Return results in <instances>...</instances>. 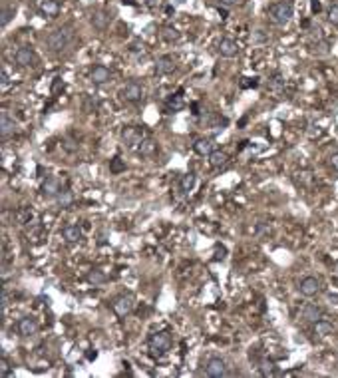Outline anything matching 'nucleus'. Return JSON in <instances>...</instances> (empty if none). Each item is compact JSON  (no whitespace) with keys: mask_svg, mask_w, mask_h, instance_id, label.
<instances>
[{"mask_svg":"<svg viewBox=\"0 0 338 378\" xmlns=\"http://www.w3.org/2000/svg\"><path fill=\"white\" fill-rule=\"evenodd\" d=\"M301 316H303V321L306 323H316L319 319H322V309L319 305H312V303H308L303 307V311H301Z\"/></svg>","mask_w":338,"mask_h":378,"instance_id":"14","label":"nucleus"},{"mask_svg":"<svg viewBox=\"0 0 338 378\" xmlns=\"http://www.w3.org/2000/svg\"><path fill=\"white\" fill-rule=\"evenodd\" d=\"M6 307H8V293L2 291V311H6Z\"/></svg>","mask_w":338,"mask_h":378,"instance_id":"36","label":"nucleus"},{"mask_svg":"<svg viewBox=\"0 0 338 378\" xmlns=\"http://www.w3.org/2000/svg\"><path fill=\"white\" fill-rule=\"evenodd\" d=\"M219 2H221V4H225V6H233L237 0H219Z\"/></svg>","mask_w":338,"mask_h":378,"instance_id":"38","label":"nucleus"},{"mask_svg":"<svg viewBox=\"0 0 338 378\" xmlns=\"http://www.w3.org/2000/svg\"><path fill=\"white\" fill-rule=\"evenodd\" d=\"M88 283H92L94 287H96V285H102V283H106V275H104V271H100V269L90 271V273H88Z\"/></svg>","mask_w":338,"mask_h":378,"instance_id":"26","label":"nucleus"},{"mask_svg":"<svg viewBox=\"0 0 338 378\" xmlns=\"http://www.w3.org/2000/svg\"><path fill=\"white\" fill-rule=\"evenodd\" d=\"M62 237L68 243H78V241H82L84 233H82V227H78V225H66L62 229Z\"/></svg>","mask_w":338,"mask_h":378,"instance_id":"18","label":"nucleus"},{"mask_svg":"<svg viewBox=\"0 0 338 378\" xmlns=\"http://www.w3.org/2000/svg\"><path fill=\"white\" fill-rule=\"evenodd\" d=\"M133 307H135V299L131 295H120L113 299L112 303V311L115 312V316H120V319H126L131 314L133 311Z\"/></svg>","mask_w":338,"mask_h":378,"instance_id":"3","label":"nucleus"},{"mask_svg":"<svg viewBox=\"0 0 338 378\" xmlns=\"http://www.w3.org/2000/svg\"><path fill=\"white\" fill-rule=\"evenodd\" d=\"M167 106L173 108V110H181V108H183V98H181V94H175L173 98H169Z\"/></svg>","mask_w":338,"mask_h":378,"instance_id":"29","label":"nucleus"},{"mask_svg":"<svg viewBox=\"0 0 338 378\" xmlns=\"http://www.w3.org/2000/svg\"><path fill=\"white\" fill-rule=\"evenodd\" d=\"M332 330H334V323L328 319H319L314 323V334H319V336H328Z\"/></svg>","mask_w":338,"mask_h":378,"instance_id":"21","label":"nucleus"},{"mask_svg":"<svg viewBox=\"0 0 338 378\" xmlns=\"http://www.w3.org/2000/svg\"><path fill=\"white\" fill-rule=\"evenodd\" d=\"M147 345L153 352H167L171 348V336H169V332H153L149 336Z\"/></svg>","mask_w":338,"mask_h":378,"instance_id":"4","label":"nucleus"},{"mask_svg":"<svg viewBox=\"0 0 338 378\" xmlns=\"http://www.w3.org/2000/svg\"><path fill=\"white\" fill-rule=\"evenodd\" d=\"M205 374L211 378H221L227 374V364L225 361H221V359H217V356H213L207 361L205 364Z\"/></svg>","mask_w":338,"mask_h":378,"instance_id":"6","label":"nucleus"},{"mask_svg":"<svg viewBox=\"0 0 338 378\" xmlns=\"http://www.w3.org/2000/svg\"><path fill=\"white\" fill-rule=\"evenodd\" d=\"M145 4H149V6H153V4H157V0H144Z\"/></svg>","mask_w":338,"mask_h":378,"instance_id":"40","label":"nucleus"},{"mask_svg":"<svg viewBox=\"0 0 338 378\" xmlns=\"http://www.w3.org/2000/svg\"><path fill=\"white\" fill-rule=\"evenodd\" d=\"M122 2H124V4H128V6H135V4H137L135 0H122Z\"/></svg>","mask_w":338,"mask_h":378,"instance_id":"39","label":"nucleus"},{"mask_svg":"<svg viewBox=\"0 0 338 378\" xmlns=\"http://www.w3.org/2000/svg\"><path fill=\"white\" fill-rule=\"evenodd\" d=\"M219 14H221V18H227V10H221V8H219Z\"/></svg>","mask_w":338,"mask_h":378,"instance_id":"41","label":"nucleus"},{"mask_svg":"<svg viewBox=\"0 0 338 378\" xmlns=\"http://www.w3.org/2000/svg\"><path fill=\"white\" fill-rule=\"evenodd\" d=\"M0 376H10V368H8V362L4 356L0 359Z\"/></svg>","mask_w":338,"mask_h":378,"instance_id":"32","label":"nucleus"},{"mask_svg":"<svg viewBox=\"0 0 338 378\" xmlns=\"http://www.w3.org/2000/svg\"><path fill=\"white\" fill-rule=\"evenodd\" d=\"M175 60L171 58V56H161L157 58V62H155V74H171V72H175Z\"/></svg>","mask_w":338,"mask_h":378,"instance_id":"15","label":"nucleus"},{"mask_svg":"<svg viewBox=\"0 0 338 378\" xmlns=\"http://www.w3.org/2000/svg\"><path fill=\"white\" fill-rule=\"evenodd\" d=\"M253 40H255V42H263V40H267V36L263 34V30H257V32L253 34Z\"/></svg>","mask_w":338,"mask_h":378,"instance_id":"35","label":"nucleus"},{"mask_svg":"<svg viewBox=\"0 0 338 378\" xmlns=\"http://www.w3.org/2000/svg\"><path fill=\"white\" fill-rule=\"evenodd\" d=\"M328 165H330L334 171H338V149H334V151L330 153V157H328Z\"/></svg>","mask_w":338,"mask_h":378,"instance_id":"33","label":"nucleus"},{"mask_svg":"<svg viewBox=\"0 0 338 378\" xmlns=\"http://www.w3.org/2000/svg\"><path fill=\"white\" fill-rule=\"evenodd\" d=\"M14 130H16L14 120L8 115V112H2L0 114V135H2V140H6L10 133H14Z\"/></svg>","mask_w":338,"mask_h":378,"instance_id":"16","label":"nucleus"},{"mask_svg":"<svg viewBox=\"0 0 338 378\" xmlns=\"http://www.w3.org/2000/svg\"><path fill=\"white\" fill-rule=\"evenodd\" d=\"M16 329L20 336H32V334L38 332V323L34 321L32 316H24V319L18 321Z\"/></svg>","mask_w":338,"mask_h":378,"instance_id":"11","label":"nucleus"},{"mask_svg":"<svg viewBox=\"0 0 338 378\" xmlns=\"http://www.w3.org/2000/svg\"><path fill=\"white\" fill-rule=\"evenodd\" d=\"M269 14H271V20L279 26H285L289 24L290 18H292V4L287 2V0H281V2H274L273 6L269 8Z\"/></svg>","mask_w":338,"mask_h":378,"instance_id":"2","label":"nucleus"},{"mask_svg":"<svg viewBox=\"0 0 338 378\" xmlns=\"http://www.w3.org/2000/svg\"><path fill=\"white\" fill-rule=\"evenodd\" d=\"M90 20H92V26H94L96 30H106V28L110 26V22H112V14L106 12V10H96Z\"/></svg>","mask_w":338,"mask_h":378,"instance_id":"13","label":"nucleus"},{"mask_svg":"<svg viewBox=\"0 0 338 378\" xmlns=\"http://www.w3.org/2000/svg\"><path fill=\"white\" fill-rule=\"evenodd\" d=\"M261 368H263V374H265V376H273L274 374V364H271V362H269V364L265 362Z\"/></svg>","mask_w":338,"mask_h":378,"instance_id":"34","label":"nucleus"},{"mask_svg":"<svg viewBox=\"0 0 338 378\" xmlns=\"http://www.w3.org/2000/svg\"><path fill=\"white\" fill-rule=\"evenodd\" d=\"M140 151H142V155H151V153L157 151V144L153 140H144L140 144Z\"/></svg>","mask_w":338,"mask_h":378,"instance_id":"25","label":"nucleus"},{"mask_svg":"<svg viewBox=\"0 0 338 378\" xmlns=\"http://www.w3.org/2000/svg\"><path fill=\"white\" fill-rule=\"evenodd\" d=\"M90 78H92V82L94 84H106V82H110V78H112V72H110V68H106V66H96L94 70H92V74H90Z\"/></svg>","mask_w":338,"mask_h":378,"instance_id":"17","label":"nucleus"},{"mask_svg":"<svg viewBox=\"0 0 338 378\" xmlns=\"http://www.w3.org/2000/svg\"><path fill=\"white\" fill-rule=\"evenodd\" d=\"M193 149L195 153H199V155H209L213 151V142L211 140H197L193 144Z\"/></svg>","mask_w":338,"mask_h":378,"instance_id":"22","label":"nucleus"},{"mask_svg":"<svg viewBox=\"0 0 338 378\" xmlns=\"http://www.w3.org/2000/svg\"><path fill=\"white\" fill-rule=\"evenodd\" d=\"M110 169H112L113 173H120L122 169H126V165L122 164V157H113L112 165H110Z\"/></svg>","mask_w":338,"mask_h":378,"instance_id":"31","label":"nucleus"},{"mask_svg":"<svg viewBox=\"0 0 338 378\" xmlns=\"http://www.w3.org/2000/svg\"><path fill=\"white\" fill-rule=\"evenodd\" d=\"M122 98L126 100V102H140V100L144 98V88L140 86L137 82H129L124 90H122Z\"/></svg>","mask_w":338,"mask_h":378,"instance_id":"8","label":"nucleus"},{"mask_svg":"<svg viewBox=\"0 0 338 378\" xmlns=\"http://www.w3.org/2000/svg\"><path fill=\"white\" fill-rule=\"evenodd\" d=\"M179 187H181V191L183 193H189L191 189L195 187V175L193 173H187V175H183L181 181H179Z\"/></svg>","mask_w":338,"mask_h":378,"instance_id":"24","label":"nucleus"},{"mask_svg":"<svg viewBox=\"0 0 338 378\" xmlns=\"http://www.w3.org/2000/svg\"><path fill=\"white\" fill-rule=\"evenodd\" d=\"M70 42H72L70 28H58V30L50 32L48 38H46V44H48V48L52 52H62V50H66L70 46Z\"/></svg>","mask_w":338,"mask_h":378,"instance_id":"1","label":"nucleus"},{"mask_svg":"<svg viewBox=\"0 0 338 378\" xmlns=\"http://www.w3.org/2000/svg\"><path fill=\"white\" fill-rule=\"evenodd\" d=\"M321 281L316 279V277H305V279L299 283V291H301V295L305 296H316L321 293Z\"/></svg>","mask_w":338,"mask_h":378,"instance_id":"7","label":"nucleus"},{"mask_svg":"<svg viewBox=\"0 0 338 378\" xmlns=\"http://www.w3.org/2000/svg\"><path fill=\"white\" fill-rule=\"evenodd\" d=\"M207 157H209V165L211 167H215V169L225 167L227 162H229V155H227L225 151H221V149H213Z\"/></svg>","mask_w":338,"mask_h":378,"instance_id":"19","label":"nucleus"},{"mask_svg":"<svg viewBox=\"0 0 338 378\" xmlns=\"http://www.w3.org/2000/svg\"><path fill=\"white\" fill-rule=\"evenodd\" d=\"M62 191V185H60V180L58 177H46L44 183H42V193L44 195H58Z\"/></svg>","mask_w":338,"mask_h":378,"instance_id":"20","label":"nucleus"},{"mask_svg":"<svg viewBox=\"0 0 338 378\" xmlns=\"http://www.w3.org/2000/svg\"><path fill=\"white\" fill-rule=\"evenodd\" d=\"M14 60H16L18 66L26 68V66H34V62H36V56H34V52L30 46H22V48L16 50V54H14Z\"/></svg>","mask_w":338,"mask_h":378,"instance_id":"9","label":"nucleus"},{"mask_svg":"<svg viewBox=\"0 0 338 378\" xmlns=\"http://www.w3.org/2000/svg\"><path fill=\"white\" fill-rule=\"evenodd\" d=\"M161 38L167 40V42H173V40H177L179 38V32L175 28H171V26H165V28L161 30Z\"/></svg>","mask_w":338,"mask_h":378,"instance_id":"28","label":"nucleus"},{"mask_svg":"<svg viewBox=\"0 0 338 378\" xmlns=\"http://www.w3.org/2000/svg\"><path fill=\"white\" fill-rule=\"evenodd\" d=\"M56 201H58L60 207H70V205L74 203V195H72L70 189H62V191L56 195Z\"/></svg>","mask_w":338,"mask_h":378,"instance_id":"23","label":"nucleus"},{"mask_svg":"<svg viewBox=\"0 0 338 378\" xmlns=\"http://www.w3.org/2000/svg\"><path fill=\"white\" fill-rule=\"evenodd\" d=\"M14 8H10V6H4L2 8V18H0V24H2V28H6L8 24H10V20L14 18Z\"/></svg>","mask_w":338,"mask_h":378,"instance_id":"27","label":"nucleus"},{"mask_svg":"<svg viewBox=\"0 0 338 378\" xmlns=\"http://www.w3.org/2000/svg\"><path fill=\"white\" fill-rule=\"evenodd\" d=\"M144 140H145L144 130L137 128V126H128V128H124V132H122V142H124L126 146H129V148L140 146Z\"/></svg>","mask_w":338,"mask_h":378,"instance_id":"5","label":"nucleus"},{"mask_svg":"<svg viewBox=\"0 0 338 378\" xmlns=\"http://www.w3.org/2000/svg\"><path fill=\"white\" fill-rule=\"evenodd\" d=\"M312 12H321V2L319 0H312Z\"/></svg>","mask_w":338,"mask_h":378,"instance_id":"37","label":"nucleus"},{"mask_svg":"<svg viewBox=\"0 0 338 378\" xmlns=\"http://www.w3.org/2000/svg\"><path fill=\"white\" fill-rule=\"evenodd\" d=\"M219 54H221L223 58H235V56L239 54V44H237V40H233V38H223V40L219 42Z\"/></svg>","mask_w":338,"mask_h":378,"instance_id":"12","label":"nucleus"},{"mask_svg":"<svg viewBox=\"0 0 338 378\" xmlns=\"http://www.w3.org/2000/svg\"><path fill=\"white\" fill-rule=\"evenodd\" d=\"M171 2H177V4H179V2H183V0H171Z\"/></svg>","mask_w":338,"mask_h":378,"instance_id":"42","label":"nucleus"},{"mask_svg":"<svg viewBox=\"0 0 338 378\" xmlns=\"http://www.w3.org/2000/svg\"><path fill=\"white\" fill-rule=\"evenodd\" d=\"M328 22L338 26V4H332L330 10H328Z\"/></svg>","mask_w":338,"mask_h":378,"instance_id":"30","label":"nucleus"},{"mask_svg":"<svg viewBox=\"0 0 338 378\" xmlns=\"http://www.w3.org/2000/svg\"><path fill=\"white\" fill-rule=\"evenodd\" d=\"M40 14L46 18H56L60 14V2L58 0H40L38 2Z\"/></svg>","mask_w":338,"mask_h":378,"instance_id":"10","label":"nucleus"}]
</instances>
